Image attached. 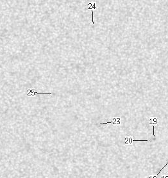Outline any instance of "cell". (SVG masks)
<instances>
[{
    "instance_id": "1",
    "label": "cell",
    "mask_w": 168,
    "mask_h": 178,
    "mask_svg": "<svg viewBox=\"0 0 168 178\" xmlns=\"http://www.w3.org/2000/svg\"><path fill=\"white\" fill-rule=\"evenodd\" d=\"M167 163H168V162H167ZM167 163H166V165H165V166H164V167H163V168H162V169H161V170H160V171H159V173H158V174H157V175H159V174H160V172H161V171H162V170H163V169H164V168H165V167H166V166H167Z\"/></svg>"
}]
</instances>
